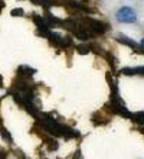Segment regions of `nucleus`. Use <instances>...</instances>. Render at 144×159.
<instances>
[{
  "label": "nucleus",
  "instance_id": "f257e3e1",
  "mask_svg": "<svg viewBox=\"0 0 144 159\" xmlns=\"http://www.w3.org/2000/svg\"><path fill=\"white\" fill-rule=\"evenodd\" d=\"M117 20L122 23H133L137 20V13L131 7H121L115 15Z\"/></svg>",
  "mask_w": 144,
  "mask_h": 159
},
{
  "label": "nucleus",
  "instance_id": "f03ea898",
  "mask_svg": "<svg viewBox=\"0 0 144 159\" xmlns=\"http://www.w3.org/2000/svg\"><path fill=\"white\" fill-rule=\"evenodd\" d=\"M85 22L88 23L87 26H88V28L92 31V32H94V34L102 35V34H105V32L108 31V28H110L107 23L100 22V20H95V19H87Z\"/></svg>",
  "mask_w": 144,
  "mask_h": 159
},
{
  "label": "nucleus",
  "instance_id": "7ed1b4c3",
  "mask_svg": "<svg viewBox=\"0 0 144 159\" xmlns=\"http://www.w3.org/2000/svg\"><path fill=\"white\" fill-rule=\"evenodd\" d=\"M117 41H118V42H121V44H124V45L131 46L134 51H138V52H143V54H144V49H143V48L138 45L137 42H134V41H131L130 38H127L125 35H117Z\"/></svg>",
  "mask_w": 144,
  "mask_h": 159
},
{
  "label": "nucleus",
  "instance_id": "20e7f679",
  "mask_svg": "<svg viewBox=\"0 0 144 159\" xmlns=\"http://www.w3.org/2000/svg\"><path fill=\"white\" fill-rule=\"evenodd\" d=\"M35 72H36V69L30 68V67H19V69H17V75L20 78H26V80L33 77Z\"/></svg>",
  "mask_w": 144,
  "mask_h": 159
},
{
  "label": "nucleus",
  "instance_id": "39448f33",
  "mask_svg": "<svg viewBox=\"0 0 144 159\" xmlns=\"http://www.w3.org/2000/svg\"><path fill=\"white\" fill-rule=\"evenodd\" d=\"M121 74H124V75H143V77H144V67H135V68H121Z\"/></svg>",
  "mask_w": 144,
  "mask_h": 159
},
{
  "label": "nucleus",
  "instance_id": "423d86ee",
  "mask_svg": "<svg viewBox=\"0 0 144 159\" xmlns=\"http://www.w3.org/2000/svg\"><path fill=\"white\" fill-rule=\"evenodd\" d=\"M130 119L133 120L134 123H137V125H140V126H144V112L131 113V117H130Z\"/></svg>",
  "mask_w": 144,
  "mask_h": 159
},
{
  "label": "nucleus",
  "instance_id": "0eeeda50",
  "mask_svg": "<svg viewBox=\"0 0 144 159\" xmlns=\"http://www.w3.org/2000/svg\"><path fill=\"white\" fill-rule=\"evenodd\" d=\"M45 143L48 145V149H49V150H56L58 146H59L55 139H52V136L51 137H45Z\"/></svg>",
  "mask_w": 144,
  "mask_h": 159
},
{
  "label": "nucleus",
  "instance_id": "6e6552de",
  "mask_svg": "<svg viewBox=\"0 0 144 159\" xmlns=\"http://www.w3.org/2000/svg\"><path fill=\"white\" fill-rule=\"evenodd\" d=\"M0 133H1V137H3L7 143H13V137H12V135L9 133V130H6L4 127H1V129H0Z\"/></svg>",
  "mask_w": 144,
  "mask_h": 159
},
{
  "label": "nucleus",
  "instance_id": "1a4fd4ad",
  "mask_svg": "<svg viewBox=\"0 0 144 159\" xmlns=\"http://www.w3.org/2000/svg\"><path fill=\"white\" fill-rule=\"evenodd\" d=\"M75 48H77L78 54H81V55H85V54H88L89 51H91L88 45H78V46H75Z\"/></svg>",
  "mask_w": 144,
  "mask_h": 159
},
{
  "label": "nucleus",
  "instance_id": "9d476101",
  "mask_svg": "<svg viewBox=\"0 0 144 159\" xmlns=\"http://www.w3.org/2000/svg\"><path fill=\"white\" fill-rule=\"evenodd\" d=\"M107 61H108V64L111 65V68L115 69V65H117V61H115V58L112 57L111 54H107Z\"/></svg>",
  "mask_w": 144,
  "mask_h": 159
},
{
  "label": "nucleus",
  "instance_id": "9b49d317",
  "mask_svg": "<svg viewBox=\"0 0 144 159\" xmlns=\"http://www.w3.org/2000/svg\"><path fill=\"white\" fill-rule=\"evenodd\" d=\"M12 16H23V9H13Z\"/></svg>",
  "mask_w": 144,
  "mask_h": 159
},
{
  "label": "nucleus",
  "instance_id": "f8f14e48",
  "mask_svg": "<svg viewBox=\"0 0 144 159\" xmlns=\"http://www.w3.org/2000/svg\"><path fill=\"white\" fill-rule=\"evenodd\" d=\"M14 156H17V158H20V159H26V156L22 153V150H19V149L14 150Z\"/></svg>",
  "mask_w": 144,
  "mask_h": 159
},
{
  "label": "nucleus",
  "instance_id": "ddd939ff",
  "mask_svg": "<svg viewBox=\"0 0 144 159\" xmlns=\"http://www.w3.org/2000/svg\"><path fill=\"white\" fill-rule=\"evenodd\" d=\"M72 159H82V156H81V150H77L75 155L72 156Z\"/></svg>",
  "mask_w": 144,
  "mask_h": 159
},
{
  "label": "nucleus",
  "instance_id": "4468645a",
  "mask_svg": "<svg viewBox=\"0 0 144 159\" xmlns=\"http://www.w3.org/2000/svg\"><path fill=\"white\" fill-rule=\"evenodd\" d=\"M0 159H6V152H1V150H0Z\"/></svg>",
  "mask_w": 144,
  "mask_h": 159
},
{
  "label": "nucleus",
  "instance_id": "2eb2a0df",
  "mask_svg": "<svg viewBox=\"0 0 144 159\" xmlns=\"http://www.w3.org/2000/svg\"><path fill=\"white\" fill-rule=\"evenodd\" d=\"M3 7H4V1H3V0H0V12H1Z\"/></svg>",
  "mask_w": 144,
  "mask_h": 159
},
{
  "label": "nucleus",
  "instance_id": "dca6fc26",
  "mask_svg": "<svg viewBox=\"0 0 144 159\" xmlns=\"http://www.w3.org/2000/svg\"><path fill=\"white\" fill-rule=\"evenodd\" d=\"M0 87H3V77L0 75Z\"/></svg>",
  "mask_w": 144,
  "mask_h": 159
},
{
  "label": "nucleus",
  "instance_id": "f3484780",
  "mask_svg": "<svg viewBox=\"0 0 144 159\" xmlns=\"http://www.w3.org/2000/svg\"><path fill=\"white\" fill-rule=\"evenodd\" d=\"M141 48H143V49H144V39H143V41H141Z\"/></svg>",
  "mask_w": 144,
  "mask_h": 159
},
{
  "label": "nucleus",
  "instance_id": "a211bd4d",
  "mask_svg": "<svg viewBox=\"0 0 144 159\" xmlns=\"http://www.w3.org/2000/svg\"><path fill=\"white\" fill-rule=\"evenodd\" d=\"M140 132H141V133L144 135V127H143V129H140Z\"/></svg>",
  "mask_w": 144,
  "mask_h": 159
},
{
  "label": "nucleus",
  "instance_id": "6ab92c4d",
  "mask_svg": "<svg viewBox=\"0 0 144 159\" xmlns=\"http://www.w3.org/2000/svg\"><path fill=\"white\" fill-rule=\"evenodd\" d=\"M0 129H1V123H0Z\"/></svg>",
  "mask_w": 144,
  "mask_h": 159
}]
</instances>
